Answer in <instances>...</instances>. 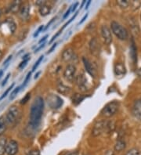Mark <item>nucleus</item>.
Returning a JSON list of instances; mask_svg holds the SVG:
<instances>
[{"instance_id":"obj_15","label":"nucleus","mask_w":141,"mask_h":155,"mask_svg":"<svg viewBox=\"0 0 141 155\" xmlns=\"http://www.w3.org/2000/svg\"><path fill=\"white\" fill-rule=\"evenodd\" d=\"M75 58V52L72 48H68L64 49L62 53L63 61L65 62H69Z\"/></svg>"},{"instance_id":"obj_34","label":"nucleus","mask_w":141,"mask_h":155,"mask_svg":"<svg viewBox=\"0 0 141 155\" xmlns=\"http://www.w3.org/2000/svg\"><path fill=\"white\" fill-rule=\"evenodd\" d=\"M29 60H30V58L28 59V60H25V61H23L22 62H21V64H19L18 68H20V69H23V68H24L25 66H26L27 64H28V61H29Z\"/></svg>"},{"instance_id":"obj_18","label":"nucleus","mask_w":141,"mask_h":155,"mask_svg":"<svg viewBox=\"0 0 141 155\" xmlns=\"http://www.w3.org/2000/svg\"><path fill=\"white\" fill-rule=\"evenodd\" d=\"M51 9H52V7L49 5H47V4H45L43 6H40L39 10L40 15L42 16V17H45V16L50 13Z\"/></svg>"},{"instance_id":"obj_46","label":"nucleus","mask_w":141,"mask_h":155,"mask_svg":"<svg viewBox=\"0 0 141 155\" xmlns=\"http://www.w3.org/2000/svg\"><path fill=\"white\" fill-rule=\"evenodd\" d=\"M12 57H13V56H12V55H9V57H8V58L6 59V61H4V63H3V65H6V64H7V63H9V61H10V60H11V59H12Z\"/></svg>"},{"instance_id":"obj_19","label":"nucleus","mask_w":141,"mask_h":155,"mask_svg":"<svg viewBox=\"0 0 141 155\" xmlns=\"http://www.w3.org/2000/svg\"><path fill=\"white\" fill-rule=\"evenodd\" d=\"M126 142H125L124 140H119L118 141L116 142L115 145V151H118V152H121L123 150L126 148Z\"/></svg>"},{"instance_id":"obj_53","label":"nucleus","mask_w":141,"mask_h":155,"mask_svg":"<svg viewBox=\"0 0 141 155\" xmlns=\"http://www.w3.org/2000/svg\"><path fill=\"white\" fill-rule=\"evenodd\" d=\"M40 73H41V72H40V71H39V72H37V73H36L35 75V79H36V78H38V77H39V74H40Z\"/></svg>"},{"instance_id":"obj_51","label":"nucleus","mask_w":141,"mask_h":155,"mask_svg":"<svg viewBox=\"0 0 141 155\" xmlns=\"http://www.w3.org/2000/svg\"><path fill=\"white\" fill-rule=\"evenodd\" d=\"M90 3H91V0H89L88 2H87L86 5V7H85V9H86V10H88V8H89V5H90Z\"/></svg>"},{"instance_id":"obj_44","label":"nucleus","mask_w":141,"mask_h":155,"mask_svg":"<svg viewBox=\"0 0 141 155\" xmlns=\"http://www.w3.org/2000/svg\"><path fill=\"white\" fill-rule=\"evenodd\" d=\"M56 45H57V43H54V44H53V46H52V47L50 48V49H49V51H48V53H47L49 54V53H52V52H53V50H54V49H55V48L56 47Z\"/></svg>"},{"instance_id":"obj_52","label":"nucleus","mask_w":141,"mask_h":155,"mask_svg":"<svg viewBox=\"0 0 141 155\" xmlns=\"http://www.w3.org/2000/svg\"><path fill=\"white\" fill-rule=\"evenodd\" d=\"M137 75L139 76V77L141 78V68H139V70H138V71H137Z\"/></svg>"},{"instance_id":"obj_8","label":"nucleus","mask_w":141,"mask_h":155,"mask_svg":"<svg viewBox=\"0 0 141 155\" xmlns=\"http://www.w3.org/2000/svg\"><path fill=\"white\" fill-rule=\"evenodd\" d=\"M75 73H76V68L73 64H68L66 67L64 71V78L66 81L72 82L75 79Z\"/></svg>"},{"instance_id":"obj_14","label":"nucleus","mask_w":141,"mask_h":155,"mask_svg":"<svg viewBox=\"0 0 141 155\" xmlns=\"http://www.w3.org/2000/svg\"><path fill=\"white\" fill-rule=\"evenodd\" d=\"M29 12H30V6L28 3H25L21 6V10L19 11V16L22 21H27L29 18Z\"/></svg>"},{"instance_id":"obj_56","label":"nucleus","mask_w":141,"mask_h":155,"mask_svg":"<svg viewBox=\"0 0 141 155\" xmlns=\"http://www.w3.org/2000/svg\"><path fill=\"white\" fill-rule=\"evenodd\" d=\"M86 1H85V0H84V1H83V2H82V5H81V7H80V9H82V6H84V4L86 3Z\"/></svg>"},{"instance_id":"obj_42","label":"nucleus","mask_w":141,"mask_h":155,"mask_svg":"<svg viewBox=\"0 0 141 155\" xmlns=\"http://www.w3.org/2000/svg\"><path fill=\"white\" fill-rule=\"evenodd\" d=\"M9 76H10V74H8L6 76V78H5V79L3 80V81H2V86H4V85H6V81H8V79H9Z\"/></svg>"},{"instance_id":"obj_58","label":"nucleus","mask_w":141,"mask_h":155,"mask_svg":"<svg viewBox=\"0 0 141 155\" xmlns=\"http://www.w3.org/2000/svg\"><path fill=\"white\" fill-rule=\"evenodd\" d=\"M0 15H1V12H0Z\"/></svg>"},{"instance_id":"obj_4","label":"nucleus","mask_w":141,"mask_h":155,"mask_svg":"<svg viewBox=\"0 0 141 155\" xmlns=\"http://www.w3.org/2000/svg\"><path fill=\"white\" fill-rule=\"evenodd\" d=\"M20 112L16 106H12L9 108L6 116V121L9 125H13L18 119Z\"/></svg>"},{"instance_id":"obj_26","label":"nucleus","mask_w":141,"mask_h":155,"mask_svg":"<svg viewBox=\"0 0 141 155\" xmlns=\"http://www.w3.org/2000/svg\"><path fill=\"white\" fill-rule=\"evenodd\" d=\"M115 129V121H107V131L106 133H111L112 132H114Z\"/></svg>"},{"instance_id":"obj_45","label":"nucleus","mask_w":141,"mask_h":155,"mask_svg":"<svg viewBox=\"0 0 141 155\" xmlns=\"http://www.w3.org/2000/svg\"><path fill=\"white\" fill-rule=\"evenodd\" d=\"M88 16H89V14H88V13H86V15H85L84 17H82V19L81 21H80V22L79 23V25H82V23L84 22V21H86V18H87V17H88Z\"/></svg>"},{"instance_id":"obj_11","label":"nucleus","mask_w":141,"mask_h":155,"mask_svg":"<svg viewBox=\"0 0 141 155\" xmlns=\"http://www.w3.org/2000/svg\"><path fill=\"white\" fill-rule=\"evenodd\" d=\"M18 152V143L15 140H11L6 143V153L7 155H16Z\"/></svg>"},{"instance_id":"obj_3","label":"nucleus","mask_w":141,"mask_h":155,"mask_svg":"<svg viewBox=\"0 0 141 155\" xmlns=\"http://www.w3.org/2000/svg\"><path fill=\"white\" fill-rule=\"evenodd\" d=\"M119 105H120L119 102V101H116V100H114V101L108 103V104H107L105 106L103 107V108L101 110V112H100L101 115L105 117H112L119 110Z\"/></svg>"},{"instance_id":"obj_16","label":"nucleus","mask_w":141,"mask_h":155,"mask_svg":"<svg viewBox=\"0 0 141 155\" xmlns=\"http://www.w3.org/2000/svg\"><path fill=\"white\" fill-rule=\"evenodd\" d=\"M132 112L136 117H141V99L136 100L134 102L132 108Z\"/></svg>"},{"instance_id":"obj_7","label":"nucleus","mask_w":141,"mask_h":155,"mask_svg":"<svg viewBox=\"0 0 141 155\" xmlns=\"http://www.w3.org/2000/svg\"><path fill=\"white\" fill-rule=\"evenodd\" d=\"M75 81L76 82V85L79 87V90H81L82 92H86L89 89L88 80H87L86 77L84 74H79L78 76H76Z\"/></svg>"},{"instance_id":"obj_12","label":"nucleus","mask_w":141,"mask_h":155,"mask_svg":"<svg viewBox=\"0 0 141 155\" xmlns=\"http://www.w3.org/2000/svg\"><path fill=\"white\" fill-rule=\"evenodd\" d=\"M89 50L93 56H98L100 51V44L96 38H93L89 42Z\"/></svg>"},{"instance_id":"obj_41","label":"nucleus","mask_w":141,"mask_h":155,"mask_svg":"<svg viewBox=\"0 0 141 155\" xmlns=\"http://www.w3.org/2000/svg\"><path fill=\"white\" fill-rule=\"evenodd\" d=\"M45 42H44V43H42V44L41 45H39V47H38L37 49H36L35 50V53H38V52L39 51L40 49H42V48H43V47H45Z\"/></svg>"},{"instance_id":"obj_25","label":"nucleus","mask_w":141,"mask_h":155,"mask_svg":"<svg viewBox=\"0 0 141 155\" xmlns=\"http://www.w3.org/2000/svg\"><path fill=\"white\" fill-rule=\"evenodd\" d=\"M6 139L2 138L0 140V155H3L6 153Z\"/></svg>"},{"instance_id":"obj_32","label":"nucleus","mask_w":141,"mask_h":155,"mask_svg":"<svg viewBox=\"0 0 141 155\" xmlns=\"http://www.w3.org/2000/svg\"><path fill=\"white\" fill-rule=\"evenodd\" d=\"M31 75H32V72H28V74H27V77H26V78H25V81H24V83H23V85H21V88L25 87V85H27V83H28V81H29V79H30Z\"/></svg>"},{"instance_id":"obj_21","label":"nucleus","mask_w":141,"mask_h":155,"mask_svg":"<svg viewBox=\"0 0 141 155\" xmlns=\"http://www.w3.org/2000/svg\"><path fill=\"white\" fill-rule=\"evenodd\" d=\"M5 25H7L8 28H9V32L11 33V34H13L14 31H15L16 30V24L14 23V21H13L12 19H7L6 21H5Z\"/></svg>"},{"instance_id":"obj_54","label":"nucleus","mask_w":141,"mask_h":155,"mask_svg":"<svg viewBox=\"0 0 141 155\" xmlns=\"http://www.w3.org/2000/svg\"><path fill=\"white\" fill-rule=\"evenodd\" d=\"M67 155H78V152H72V153H70Z\"/></svg>"},{"instance_id":"obj_9","label":"nucleus","mask_w":141,"mask_h":155,"mask_svg":"<svg viewBox=\"0 0 141 155\" xmlns=\"http://www.w3.org/2000/svg\"><path fill=\"white\" fill-rule=\"evenodd\" d=\"M82 61L85 68H86V71L88 72V74H90L93 78L96 77V74H97V70H96V66L89 60L86 59V57H83Z\"/></svg>"},{"instance_id":"obj_6","label":"nucleus","mask_w":141,"mask_h":155,"mask_svg":"<svg viewBox=\"0 0 141 155\" xmlns=\"http://www.w3.org/2000/svg\"><path fill=\"white\" fill-rule=\"evenodd\" d=\"M107 120H101V121H97V122L94 125L93 128H92V135H93L94 136H100L102 133H106V131H107Z\"/></svg>"},{"instance_id":"obj_36","label":"nucleus","mask_w":141,"mask_h":155,"mask_svg":"<svg viewBox=\"0 0 141 155\" xmlns=\"http://www.w3.org/2000/svg\"><path fill=\"white\" fill-rule=\"evenodd\" d=\"M43 28H44L43 25H41V26H40L39 28H38V30L36 31L35 33V34H34V38H36V37H37V36L39 35V33L41 32L43 30Z\"/></svg>"},{"instance_id":"obj_37","label":"nucleus","mask_w":141,"mask_h":155,"mask_svg":"<svg viewBox=\"0 0 141 155\" xmlns=\"http://www.w3.org/2000/svg\"><path fill=\"white\" fill-rule=\"evenodd\" d=\"M72 6H73V5H72V6H70L69 8H68V11L66 12L65 14H64V15L63 16V20L66 19V18H67V17H68V16L69 15V14H70V13H71V12H72Z\"/></svg>"},{"instance_id":"obj_27","label":"nucleus","mask_w":141,"mask_h":155,"mask_svg":"<svg viewBox=\"0 0 141 155\" xmlns=\"http://www.w3.org/2000/svg\"><path fill=\"white\" fill-rule=\"evenodd\" d=\"M130 3L131 2H129L128 0H119V1H117V5L120 6L121 8H127L128 6H129Z\"/></svg>"},{"instance_id":"obj_31","label":"nucleus","mask_w":141,"mask_h":155,"mask_svg":"<svg viewBox=\"0 0 141 155\" xmlns=\"http://www.w3.org/2000/svg\"><path fill=\"white\" fill-rule=\"evenodd\" d=\"M31 99V93H28L25 95V97L21 100V104H25L26 103H28V101H29V100Z\"/></svg>"},{"instance_id":"obj_10","label":"nucleus","mask_w":141,"mask_h":155,"mask_svg":"<svg viewBox=\"0 0 141 155\" xmlns=\"http://www.w3.org/2000/svg\"><path fill=\"white\" fill-rule=\"evenodd\" d=\"M101 36L103 42L106 45H110L112 42V35L110 28L106 25H103L101 27Z\"/></svg>"},{"instance_id":"obj_13","label":"nucleus","mask_w":141,"mask_h":155,"mask_svg":"<svg viewBox=\"0 0 141 155\" xmlns=\"http://www.w3.org/2000/svg\"><path fill=\"white\" fill-rule=\"evenodd\" d=\"M114 72H115V75L117 78H122L126 75V68L122 63H116L115 68H114Z\"/></svg>"},{"instance_id":"obj_2","label":"nucleus","mask_w":141,"mask_h":155,"mask_svg":"<svg viewBox=\"0 0 141 155\" xmlns=\"http://www.w3.org/2000/svg\"><path fill=\"white\" fill-rule=\"evenodd\" d=\"M111 28L112 32L119 39L124 41L129 38L128 31L116 21H112L111 23Z\"/></svg>"},{"instance_id":"obj_40","label":"nucleus","mask_w":141,"mask_h":155,"mask_svg":"<svg viewBox=\"0 0 141 155\" xmlns=\"http://www.w3.org/2000/svg\"><path fill=\"white\" fill-rule=\"evenodd\" d=\"M28 155H41V153L38 150H32V151L29 152Z\"/></svg>"},{"instance_id":"obj_24","label":"nucleus","mask_w":141,"mask_h":155,"mask_svg":"<svg viewBox=\"0 0 141 155\" xmlns=\"http://www.w3.org/2000/svg\"><path fill=\"white\" fill-rule=\"evenodd\" d=\"M6 130V121L3 116L0 117V136H2Z\"/></svg>"},{"instance_id":"obj_28","label":"nucleus","mask_w":141,"mask_h":155,"mask_svg":"<svg viewBox=\"0 0 141 155\" xmlns=\"http://www.w3.org/2000/svg\"><path fill=\"white\" fill-rule=\"evenodd\" d=\"M21 86H18V87L15 88V89H13V92L11 93V94H10V97H9V100H13L14 99V97H16V95L17 94V93H19V91L21 90Z\"/></svg>"},{"instance_id":"obj_49","label":"nucleus","mask_w":141,"mask_h":155,"mask_svg":"<svg viewBox=\"0 0 141 155\" xmlns=\"http://www.w3.org/2000/svg\"><path fill=\"white\" fill-rule=\"evenodd\" d=\"M29 58H30V54H29V53H26V54H25V55L22 57L23 61L28 60V59H29Z\"/></svg>"},{"instance_id":"obj_30","label":"nucleus","mask_w":141,"mask_h":155,"mask_svg":"<svg viewBox=\"0 0 141 155\" xmlns=\"http://www.w3.org/2000/svg\"><path fill=\"white\" fill-rule=\"evenodd\" d=\"M43 58H44V56H41V57H40L38 59L37 62H36L34 66H33V68H32V71H35L36 70V68H37L38 67H39V65L40 64V63H41L42 61L43 60Z\"/></svg>"},{"instance_id":"obj_39","label":"nucleus","mask_w":141,"mask_h":155,"mask_svg":"<svg viewBox=\"0 0 141 155\" xmlns=\"http://www.w3.org/2000/svg\"><path fill=\"white\" fill-rule=\"evenodd\" d=\"M35 4L37 5V6H39L40 7V6H43V5L46 4V1H42V0H39V1H36Z\"/></svg>"},{"instance_id":"obj_29","label":"nucleus","mask_w":141,"mask_h":155,"mask_svg":"<svg viewBox=\"0 0 141 155\" xmlns=\"http://www.w3.org/2000/svg\"><path fill=\"white\" fill-rule=\"evenodd\" d=\"M14 85H15V83H13V84H12V85H10V86H9V87L8 88V89H6V90L5 91V92H4V93H3V94H2V97H0V100H2V99H4V98H5V97H6V96H7V95H8V93H9V91L11 90V89H13V87H14Z\"/></svg>"},{"instance_id":"obj_33","label":"nucleus","mask_w":141,"mask_h":155,"mask_svg":"<svg viewBox=\"0 0 141 155\" xmlns=\"http://www.w3.org/2000/svg\"><path fill=\"white\" fill-rule=\"evenodd\" d=\"M126 155H139V151L136 149H132Z\"/></svg>"},{"instance_id":"obj_1","label":"nucleus","mask_w":141,"mask_h":155,"mask_svg":"<svg viewBox=\"0 0 141 155\" xmlns=\"http://www.w3.org/2000/svg\"><path fill=\"white\" fill-rule=\"evenodd\" d=\"M44 100L42 97H36L31 107L30 110V125L32 127H37L39 125L41 118L44 111Z\"/></svg>"},{"instance_id":"obj_20","label":"nucleus","mask_w":141,"mask_h":155,"mask_svg":"<svg viewBox=\"0 0 141 155\" xmlns=\"http://www.w3.org/2000/svg\"><path fill=\"white\" fill-rule=\"evenodd\" d=\"M57 91H58L60 93H61V94L67 95L70 93L71 89H70L69 87H68V86L64 85V84L59 83L58 86H57Z\"/></svg>"},{"instance_id":"obj_38","label":"nucleus","mask_w":141,"mask_h":155,"mask_svg":"<svg viewBox=\"0 0 141 155\" xmlns=\"http://www.w3.org/2000/svg\"><path fill=\"white\" fill-rule=\"evenodd\" d=\"M61 31H62V29H60V31H59L58 32L56 33V35H54V36H53V38H51V40H50V41H49V43H52V42H53V41H54V40H55V39H56V38H57V37H58V36H59V35H60V33H61Z\"/></svg>"},{"instance_id":"obj_50","label":"nucleus","mask_w":141,"mask_h":155,"mask_svg":"<svg viewBox=\"0 0 141 155\" xmlns=\"http://www.w3.org/2000/svg\"><path fill=\"white\" fill-rule=\"evenodd\" d=\"M104 155H115V153H114V151H112V150H107V151L104 153Z\"/></svg>"},{"instance_id":"obj_55","label":"nucleus","mask_w":141,"mask_h":155,"mask_svg":"<svg viewBox=\"0 0 141 155\" xmlns=\"http://www.w3.org/2000/svg\"><path fill=\"white\" fill-rule=\"evenodd\" d=\"M2 74H3V70H0V78L2 76Z\"/></svg>"},{"instance_id":"obj_43","label":"nucleus","mask_w":141,"mask_h":155,"mask_svg":"<svg viewBox=\"0 0 141 155\" xmlns=\"http://www.w3.org/2000/svg\"><path fill=\"white\" fill-rule=\"evenodd\" d=\"M55 19H56V17H53V19L51 20V21H49V22L48 23V24H47V25H46V26H45V28H44V31H45V30H46V29L48 28H49V26H50V25H51V24H52V23L53 22V21H55Z\"/></svg>"},{"instance_id":"obj_17","label":"nucleus","mask_w":141,"mask_h":155,"mask_svg":"<svg viewBox=\"0 0 141 155\" xmlns=\"http://www.w3.org/2000/svg\"><path fill=\"white\" fill-rule=\"evenodd\" d=\"M21 4H22V2L21 1H14L11 3L10 6L9 7V11L11 13H16L18 11H20L21 7Z\"/></svg>"},{"instance_id":"obj_57","label":"nucleus","mask_w":141,"mask_h":155,"mask_svg":"<svg viewBox=\"0 0 141 155\" xmlns=\"http://www.w3.org/2000/svg\"><path fill=\"white\" fill-rule=\"evenodd\" d=\"M2 52L0 51V60H1V58H2Z\"/></svg>"},{"instance_id":"obj_47","label":"nucleus","mask_w":141,"mask_h":155,"mask_svg":"<svg viewBox=\"0 0 141 155\" xmlns=\"http://www.w3.org/2000/svg\"><path fill=\"white\" fill-rule=\"evenodd\" d=\"M78 6H79V2H75V3L73 5V6H72V12L75 11V10H76V8L78 7Z\"/></svg>"},{"instance_id":"obj_35","label":"nucleus","mask_w":141,"mask_h":155,"mask_svg":"<svg viewBox=\"0 0 141 155\" xmlns=\"http://www.w3.org/2000/svg\"><path fill=\"white\" fill-rule=\"evenodd\" d=\"M77 15H78V12H76V13H75V15H74V16H73V17H72V18H71V19H70V20H69V21H68V22L66 23L65 25H64V27H63V28H62V30H63V29H64V28H65L66 27L68 26V25H69L70 23L72 22V21H73V20H74V19H75V17H76V16H77Z\"/></svg>"},{"instance_id":"obj_22","label":"nucleus","mask_w":141,"mask_h":155,"mask_svg":"<svg viewBox=\"0 0 141 155\" xmlns=\"http://www.w3.org/2000/svg\"><path fill=\"white\" fill-rule=\"evenodd\" d=\"M130 56H131V58L133 61V63L136 62V48L135 46V44H134V42L133 41L131 45V47H130Z\"/></svg>"},{"instance_id":"obj_48","label":"nucleus","mask_w":141,"mask_h":155,"mask_svg":"<svg viewBox=\"0 0 141 155\" xmlns=\"http://www.w3.org/2000/svg\"><path fill=\"white\" fill-rule=\"evenodd\" d=\"M48 36H49V35H45V36H44L43 38H42V39L40 40L39 42V43L40 44V43H42V42H43V43H44V42H45V40H46V38H48Z\"/></svg>"},{"instance_id":"obj_23","label":"nucleus","mask_w":141,"mask_h":155,"mask_svg":"<svg viewBox=\"0 0 141 155\" xmlns=\"http://www.w3.org/2000/svg\"><path fill=\"white\" fill-rule=\"evenodd\" d=\"M85 97H86L83 96V95L76 93V94H75L73 97H72V103H73L74 104H75V105H78V104H80V103L84 100Z\"/></svg>"},{"instance_id":"obj_5","label":"nucleus","mask_w":141,"mask_h":155,"mask_svg":"<svg viewBox=\"0 0 141 155\" xmlns=\"http://www.w3.org/2000/svg\"><path fill=\"white\" fill-rule=\"evenodd\" d=\"M47 103H48V105H49L51 109L57 110V109L62 107L64 101L58 96L50 94L49 95V97H47Z\"/></svg>"}]
</instances>
